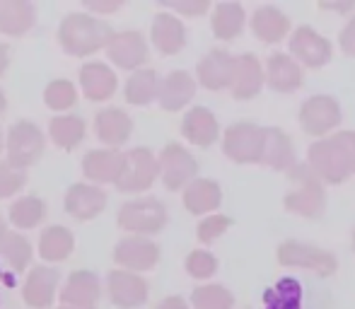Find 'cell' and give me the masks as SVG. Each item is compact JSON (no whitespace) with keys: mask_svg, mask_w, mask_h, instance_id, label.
Here are the masks:
<instances>
[{"mask_svg":"<svg viewBox=\"0 0 355 309\" xmlns=\"http://www.w3.org/2000/svg\"><path fill=\"white\" fill-rule=\"evenodd\" d=\"M281 263H300V266H309V268H317L322 271V276L331 273L336 268V261H334L329 254L319 251V249L312 247H304V244H283L281 247Z\"/></svg>","mask_w":355,"mask_h":309,"instance_id":"obj_24","label":"cell"},{"mask_svg":"<svg viewBox=\"0 0 355 309\" xmlns=\"http://www.w3.org/2000/svg\"><path fill=\"white\" fill-rule=\"evenodd\" d=\"M44 102L53 112H66V109L75 107V102H78V89H75L71 80H53L44 89Z\"/></svg>","mask_w":355,"mask_h":309,"instance_id":"obj_36","label":"cell"},{"mask_svg":"<svg viewBox=\"0 0 355 309\" xmlns=\"http://www.w3.org/2000/svg\"><path fill=\"white\" fill-rule=\"evenodd\" d=\"M266 150V131L261 128L247 126V123H237L227 131L225 136V152L237 162H254L261 159Z\"/></svg>","mask_w":355,"mask_h":309,"instance_id":"obj_7","label":"cell"},{"mask_svg":"<svg viewBox=\"0 0 355 309\" xmlns=\"http://www.w3.org/2000/svg\"><path fill=\"white\" fill-rule=\"evenodd\" d=\"M300 285L290 278L266 292V309H300Z\"/></svg>","mask_w":355,"mask_h":309,"instance_id":"obj_37","label":"cell"},{"mask_svg":"<svg viewBox=\"0 0 355 309\" xmlns=\"http://www.w3.org/2000/svg\"><path fill=\"white\" fill-rule=\"evenodd\" d=\"M107 56L123 71H136L148 61V44L141 32H116L107 46Z\"/></svg>","mask_w":355,"mask_h":309,"instance_id":"obj_9","label":"cell"},{"mask_svg":"<svg viewBox=\"0 0 355 309\" xmlns=\"http://www.w3.org/2000/svg\"><path fill=\"white\" fill-rule=\"evenodd\" d=\"M94 131H97V138L104 145L116 150L119 145H123V143L131 138L133 121L123 109L109 107L97 114V118H94Z\"/></svg>","mask_w":355,"mask_h":309,"instance_id":"obj_15","label":"cell"},{"mask_svg":"<svg viewBox=\"0 0 355 309\" xmlns=\"http://www.w3.org/2000/svg\"><path fill=\"white\" fill-rule=\"evenodd\" d=\"M230 225V220L227 218H223V215H211V218H206V220L198 225V239L201 242H213L215 237H220V234L225 232V227Z\"/></svg>","mask_w":355,"mask_h":309,"instance_id":"obj_42","label":"cell"},{"mask_svg":"<svg viewBox=\"0 0 355 309\" xmlns=\"http://www.w3.org/2000/svg\"><path fill=\"white\" fill-rule=\"evenodd\" d=\"M114 34L116 32H112V27L102 19L87 12H71L63 17L61 27H58V42L66 53L85 58L107 48Z\"/></svg>","mask_w":355,"mask_h":309,"instance_id":"obj_1","label":"cell"},{"mask_svg":"<svg viewBox=\"0 0 355 309\" xmlns=\"http://www.w3.org/2000/svg\"><path fill=\"white\" fill-rule=\"evenodd\" d=\"M5 104H8V99H5V92L0 89V114L5 112Z\"/></svg>","mask_w":355,"mask_h":309,"instance_id":"obj_49","label":"cell"},{"mask_svg":"<svg viewBox=\"0 0 355 309\" xmlns=\"http://www.w3.org/2000/svg\"><path fill=\"white\" fill-rule=\"evenodd\" d=\"M182 133L193 143V145H211V143L218 138V121L208 109L196 107L184 116L182 123Z\"/></svg>","mask_w":355,"mask_h":309,"instance_id":"obj_23","label":"cell"},{"mask_svg":"<svg viewBox=\"0 0 355 309\" xmlns=\"http://www.w3.org/2000/svg\"><path fill=\"white\" fill-rule=\"evenodd\" d=\"M159 78L155 71L150 68H143V71H136L126 82V102L136 104V107H143V104H150L155 97H159Z\"/></svg>","mask_w":355,"mask_h":309,"instance_id":"obj_29","label":"cell"},{"mask_svg":"<svg viewBox=\"0 0 355 309\" xmlns=\"http://www.w3.org/2000/svg\"><path fill=\"white\" fill-rule=\"evenodd\" d=\"M157 309H189V307L182 297H167V300H164Z\"/></svg>","mask_w":355,"mask_h":309,"instance_id":"obj_46","label":"cell"},{"mask_svg":"<svg viewBox=\"0 0 355 309\" xmlns=\"http://www.w3.org/2000/svg\"><path fill=\"white\" fill-rule=\"evenodd\" d=\"M157 258H159L157 244L145 237H126L114 249V261L121 266V271H131V273L150 271L157 263Z\"/></svg>","mask_w":355,"mask_h":309,"instance_id":"obj_8","label":"cell"},{"mask_svg":"<svg viewBox=\"0 0 355 309\" xmlns=\"http://www.w3.org/2000/svg\"><path fill=\"white\" fill-rule=\"evenodd\" d=\"M293 51L302 58L307 66H324L329 58V44L312 29L302 27L293 37Z\"/></svg>","mask_w":355,"mask_h":309,"instance_id":"obj_28","label":"cell"},{"mask_svg":"<svg viewBox=\"0 0 355 309\" xmlns=\"http://www.w3.org/2000/svg\"><path fill=\"white\" fill-rule=\"evenodd\" d=\"M8 63H10V51L5 44H0V76L8 71Z\"/></svg>","mask_w":355,"mask_h":309,"instance_id":"obj_47","label":"cell"},{"mask_svg":"<svg viewBox=\"0 0 355 309\" xmlns=\"http://www.w3.org/2000/svg\"><path fill=\"white\" fill-rule=\"evenodd\" d=\"M193 305L196 309H230L232 297L220 285H203L193 290Z\"/></svg>","mask_w":355,"mask_h":309,"instance_id":"obj_39","label":"cell"},{"mask_svg":"<svg viewBox=\"0 0 355 309\" xmlns=\"http://www.w3.org/2000/svg\"><path fill=\"white\" fill-rule=\"evenodd\" d=\"M164 222H167V211L155 198L128 201L119 211V225H121V230L131 232L133 237L159 232L164 227Z\"/></svg>","mask_w":355,"mask_h":309,"instance_id":"obj_4","label":"cell"},{"mask_svg":"<svg viewBox=\"0 0 355 309\" xmlns=\"http://www.w3.org/2000/svg\"><path fill=\"white\" fill-rule=\"evenodd\" d=\"M341 46H343V51H346V53H355V19H353L351 24H348L346 29H343Z\"/></svg>","mask_w":355,"mask_h":309,"instance_id":"obj_44","label":"cell"},{"mask_svg":"<svg viewBox=\"0 0 355 309\" xmlns=\"http://www.w3.org/2000/svg\"><path fill=\"white\" fill-rule=\"evenodd\" d=\"M58 288V271L49 266H34L22 285V297L29 307L46 309L53 305Z\"/></svg>","mask_w":355,"mask_h":309,"instance_id":"obj_13","label":"cell"},{"mask_svg":"<svg viewBox=\"0 0 355 309\" xmlns=\"http://www.w3.org/2000/svg\"><path fill=\"white\" fill-rule=\"evenodd\" d=\"M242 19H244V12L239 5H234V3L218 5V10H215V15H213L215 37L232 39L234 34H239V29H242Z\"/></svg>","mask_w":355,"mask_h":309,"instance_id":"obj_35","label":"cell"},{"mask_svg":"<svg viewBox=\"0 0 355 309\" xmlns=\"http://www.w3.org/2000/svg\"><path fill=\"white\" fill-rule=\"evenodd\" d=\"M293 182H300L302 188H300L297 193H290L288 196L290 211H297V213H302V215H317V213H322V206H324L322 186H319L312 174H307V167L293 169Z\"/></svg>","mask_w":355,"mask_h":309,"instance_id":"obj_17","label":"cell"},{"mask_svg":"<svg viewBox=\"0 0 355 309\" xmlns=\"http://www.w3.org/2000/svg\"><path fill=\"white\" fill-rule=\"evenodd\" d=\"M268 164L273 167H285L293 159V150H290V141L281 131H266V150H263Z\"/></svg>","mask_w":355,"mask_h":309,"instance_id":"obj_38","label":"cell"},{"mask_svg":"<svg viewBox=\"0 0 355 309\" xmlns=\"http://www.w3.org/2000/svg\"><path fill=\"white\" fill-rule=\"evenodd\" d=\"M184 206L193 215H203V213L220 206V188L208 179H193L187 191H184Z\"/></svg>","mask_w":355,"mask_h":309,"instance_id":"obj_27","label":"cell"},{"mask_svg":"<svg viewBox=\"0 0 355 309\" xmlns=\"http://www.w3.org/2000/svg\"><path fill=\"white\" fill-rule=\"evenodd\" d=\"M159 177V159L148 148H136L126 152L123 172L116 182V188L123 193H141L153 186V182Z\"/></svg>","mask_w":355,"mask_h":309,"instance_id":"obj_5","label":"cell"},{"mask_svg":"<svg viewBox=\"0 0 355 309\" xmlns=\"http://www.w3.org/2000/svg\"><path fill=\"white\" fill-rule=\"evenodd\" d=\"M312 167L329 182H343L355 169V133H341L334 141H322L309 150Z\"/></svg>","mask_w":355,"mask_h":309,"instance_id":"obj_2","label":"cell"},{"mask_svg":"<svg viewBox=\"0 0 355 309\" xmlns=\"http://www.w3.org/2000/svg\"><path fill=\"white\" fill-rule=\"evenodd\" d=\"M3 145H5V138H3V131H0V150H3Z\"/></svg>","mask_w":355,"mask_h":309,"instance_id":"obj_51","label":"cell"},{"mask_svg":"<svg viewBox=\"0 0 355 309\" xmlns=\"http://www.w3.org/2000/svg\"><path fill=\"white\" fill-rule=\"evenodd\" d=\"M234 68H237V58L225 51H211L198 63V80L203 87L220 89L234 80Z\"/></svg>","mask_w":355,"mask_h":309,"instance_id":"obj_18","label":"cell"},{"mask_svg":"<svg viewBox=\"0 0 355 309\" xmlns=\"http://www.w3.org/2000/svg\"><path fill=\"white\" fill-rule=\"evenodd\" d=\"M338 123V107L329 97H314L302 109V126L312 136H322Z\"/></svg>","mask_w":355,"mask_h":309,"instance_id":"obj_21","label":"cell"},{"mask_svg":"<svg viewBox=\"0 0 355 309\" xmlns=\"http://www.w3.org/2000/svg\"><path fill=\"white\" fill-rule=\"evenodd\" d=\"M153 42L162 53H177L184 46V24L167 12H159L153 22Z\"/></svg>","mask_w":355,"mask_h":309,"instance_id":"obj_26","label":"cell"},{"mask_svg":"<svg viewBox=\"0 0 355 309\" xmlns=\"http://www.w3.org/2000/svg\"><path fill=\"white\" fill-rule=\"evenodd\" d=\"M58 309H94V307H68V305H61Z\"/></svg>","mask_w":355,"mask_h":309,"instance_id":"obj_50","label":"cell"},{"mask_svg":"<svg viewBox=\"0 0 355 309\" xmlns=\"http://www.w3.org/2000/svg\"><path fill=\"white\" fill-rule=\"evenodd\" d=\"M8 225H5V220H3V218H0V244H3L5 242V237H8Z\"/></svg>","mask_w":355,"mask_h":309,"instance_id":"obj_48","label":"cell"},{"mask_svg":"<svg viewBox=\"0 0 355 309\" xmlns=\"http://www.w3.org/2000/svg\"><path fill=\"white\" fill-rule=\"evenodd\" d=\"M75 249V237L68 227L63 225H51L42 232L39 237V254L44 261H66Z\"/></svg>","mask_w":355,"mask_h":309,"instance_id":"obj_22","label":"cell"},{"mask_svg":"<svg viewBox=\"0 0 355 309\" xmlns=\"http://www.w3.org/2000/svg\"><path fill=\"white\" fill-rule=\"evenodd\" d=\"M44 133L32 121H17L10 126L8 138H5V150H8V162L17 169H27L37 164L44 154Z\"/></svg>","mask_w":355,"mask_h":309,"instance_id":"obj_3","label":"cell"},{"mask_svg":"<svg viewBox=\"0 0 355 309\" xmlns=\"http://www.w3.org/2000/svg\"><path fill=\"white\" fill-rule=\"evenodd\" d=\"M85 121L80 116H73V114H63V116H53L51 123H49V136L56 143L61 150H73L83 143L85 138Z\"/></svg>","mask_w":355,"mask_h":309,"instance_id":"obj_25","label":"cell"},{"mask_svg":"<svg viewBox=\"0 0 355 309\" xmlns=\"http://www.w3.org/2000/svg\"><path fill=\"white\" fill-rule=\"evenodd\" d=\"M61 305L68 307H94L102 297V285L99 278L92 271H75L66 281L63 290L58 292Z\"/></svg>","mask_w":355,"mask_h":309,"instance_id":"obj_14","label":"cell"},{"mask_svg":"<svg viewBox=\"0 0 355 309\" xmlns=\"http://www.w3.org/2000/svg\"><path fill=\"white\" fill-rule=\"evenodd\" d=\"M193 92H196V82L191 80V76L184 71H174L162 80L157 99H159V104H162V109L177 112V109L187 107L189 99L193 97Z\"/></svg>","mask_w":355,"mask_h":309,"instance_id":"obj_20","label":"cell"},{"mask_svg":"<svg viewBox=\"0 0 355 309\" xmlns=\"http://www.w3.org/2000/svg\"><path fill=\"white\" fill-rule=\"evenodd\" d=\"M46 218V203L39 196H22L10 206V222L19 230H32Z\"/></svg>","mask_w":355,"mask_h":309,"instance_id":"obj_30","label":"cell"},{"mask_svg":"<svg viewBox=\"0 0 355 309\" xmlns=\"http://www.w3.org/2000/svg\"><path fill=\"white\" fill-rule=\"evenodd\" d=\"M0 256L10 263V268L17 273L27 271L32 263V244L22 234H8L5 242L0 244Z\"/></svg>","mask_w":355,"mask_h":309,"instance_id":"obj_32","label":"cell"},{"mask_svg":"<svg viewBox=\"0 0 355 309\" xmlns=\"http://www.w3.org/2000/svg\"><path fill=\"white\" fill-rule=\"evenodd\" d=\"M268 80L276 89H293L300 85V68L295 66V61H290L283 53H276V56L268 58Z\"/></svg>","mask_w":355,"mask_h":309,"instance_id":"obj_33","label":"cell"},{"mask_svg":"<svg viewBox=\"0 0 355 309\" xmlns=\"http://www.w3.org/2000/svg\"><path fill=\"white\" fill-rule=\"evenodd\" d=\"M123 162H126V154L114 148L89 150L83 157V174L92 184H116L123 172Z\"/></svg>","mask_w":355,"mask_h":309,"instance_id":"obj_11","label":"cell"},{"mask_svg":"<svg viewBox=\"0 0 355 309\" xmlns=\"http://www.w3.org/2000/svg\"><path fill=\"white\" fill-rule=\"evenodd\" d=\"M24 182H27V177H24L22 169L12 167L8 159L0 162V201L15 196V193L24 186Z\"/></svg>","mask_w":355,"mask_h":309,"instance_id":"obj_40","label":"cell"},{"mask_svg":"<svg viewBox=\"0 0 355 309\" xmlns=\"http://www.w3.org/2000/svg\"><path fill=\"white\" fill-rule=\"evenodd\" d=\"M107 208V193L97 184H73L66 191V213L75 220H94Z\"/></svg>","mask_w":355,"mask_h":309,"instance_id":"obj_10","label":"cell"},{"mask_svg":"<svg viewBox=\"0 0 355 309\" xmlns=\"http://www.w3.org/2000/svg\"><path fill=\"white\" fill-rule=\"evenodd\" d=\"M37 22V10L27 0H3L0 3V32L8 37H19L29 32Z\"/></svg>","mask_w":355,"mask_h":309,"instance_id":"obj_19","label":"cell"},{"mask_svg":"<svg viewBox=\"0 0 355 309\" xmlns=\"http://www.w3.org/2000/svg\"><path fill=\"white\" fill-rule=\"evenodd\" d=\"M169 5H172L174 10H179V12H187V15H198L208 8V3H169Z\"/></svg>","mask_w":355,"mask_h":309,"instance_id":"obj_45","label":"cell"},{"mask_svg":"<svg viewBox=\"0 0 355 309\" xmlns=\"http://www.w3.org/2000/svg\"><path fill=\"white\" fill-rule=\"evenodd\" d=\"M196 172H198L196 159L184 150L182 145H177V143L167 145L162 154H159V177H162L164 186L169 191H177L184 184H189L196 177Z\"/></svg>","mask_w":355,"mask_h":309,"instance_id":"obj_6","label":"cell"},{"mask_svg":"<svg viewBox=\"0 0 355 309\" xmlns=\"http://www.w3.org/2000/svg\"><path fill=\"white\" fill-rule=\"evenodd\" d=\"M80 85H83V92L92 102H104L116 92L119 80L114 76V71L107 63L89 61L80 68Z\"/></svg>","mask_w":355,"mask_h":309,"instance_id":"obj_16","label":"cell"},{"mask_svg":"<svg viewBox=\"0 0 355 309\" xmlns=\"http://www.w3.org/2000/svg\"><path fill=\"white\" fill-rule=\"evenodd\" d=\"M85 8L99 15H109V12H116L121 8V3L119 0H85Z\"/></svg>","mask_w":355,"mask_h":309,"instance_id":"obj_43","label":"cell"},{"mask_svg":"<svg viewBox=\"0 0 355 309\" xmlns=\"http://www.w3.org/2000/svg\"><path fill=\"white\" fill-rule=\"evenodd\" d=\"M109 297L116 307L133 309L148 300V283L138 273L131 271H112L107 278Z\"/></svg>","mask_w":355,"mask_h":309,"instance_id":"obj_12","label":"cell"},{"mask_svg":"<svg viewBox=\"0 0 355 309\" xmlns=\"http://www.w3.org/2000/svg\"><path fill=\"white\" fill-rule=\"evenodd\" d=\"M215 266H218V261H215V258L208 251H193L191 256L187 258V271L191 273L193 278L213 276Z\"/></svg>","mask_w":355,"mask_h":309,"instance_id":"obj_41","label":"cell"},{"mask_svg":"<svg viewBox=\"0 0 355 309\" xmlns=\"http://www.w3.org/2000/svg\"><path fill=\"white\" fill-rule=\"evenodd\" d=\"M288 29V19L283 17L278 10L261 8L254 15V32L263 39V42H278Z\"/></svg>","mask_w":355,"mask_h":309,"instance_id":"obj_34","label":"cell"},{"mask_svg":"<svg viewBox=\"0 0 355 309\" xmlns=\"http://www.w3.org/2000/svg\"><path fill=\"white\" fill-rule=\"evenodd\" d=\"M234 94L239 99H247L261 87V68H259L254 56H242L237 58V68H234Z\"/></svg>","mask_w":355,"mask_h":309,"instance_id":"obj_31","label":"cell"}]
</instances>
